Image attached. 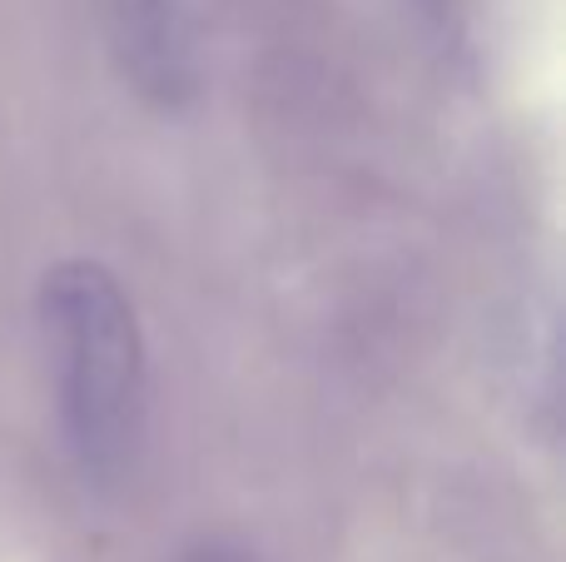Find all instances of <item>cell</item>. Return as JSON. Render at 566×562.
Listing matches in <instances>:
<instances>
[{
  "mask_svg": "<svg viewBox=\"0 0 566 562\" xmlns=\"http://www.w3.org/2000/svg\"><path fill=\"white\" fill-rule=\"evenodd\" d=\"M169 562H259V558L249 553V548L229 543V538H199V543L179 548Z\"/></svg>",
  "mask_w": 566,
  "mask_h": 562,
  "instance_id": "obj_2",
  "label": "cell"
},
{
  "mask_svg": "<svg viewBox=\"0 0 566 562\" xmlns=\"http://www.w3.org/2000/svg\"><path fill=\"white\" fill-rule=\"evenodd\" d=\"M35 309L65 448L90 488L115 493L135 478L149 418V364L135 299L115 269L80 254L45 269Z\"/></svg>",
  "mask_w": 566,
  "mask_h": 562,
  "instance_id": "obj_1",
  "label": "cell"
}]
</instances>
